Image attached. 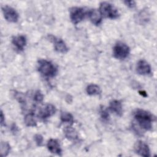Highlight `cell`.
Here are the masks:
<instances>
[{
    "label": "cell",
    "instance_id": "obj_1",
    "mask_svg": "<svg viewBox=\"0 0 157 157\" xmlns=\"http://www.w3.org/2000/svg\"><path fill=\"white\" fill-rule=\"evenodd\" d=\"M134 118L140 127L147 131L151 129L152 122L155 120V117L153 114L142 109H137L135 112Z\"/></svg>",
    "mask_w": 157,
    "mask_h": 157
},
{
    "label": "cell",
    "instance_id": "obj_2",
    "mask_svg": "<svg viewBox=\"0 0 157 157\" xmlns=\"http://www.w3.org/2000/svg\"><path fill=\"white\" fill-rule=\"evenodd\" d=\"M37 69L39 72L46 77H53L57 74V69L50 61L46 59L38 61Z\"/></svg>",
    "mask_w": 157,
    "mask_h": 157
},
{
    "label": "cell",
    "instance_id": "obj_3",
    "mask_svg": "<svg viewBox=\"0 0 157 157\" xmlns=\"http://www.w3.org/2000/svg\"><path fill=\"white\" fill-rule=\"evenodd\" d=\"M99 11L101 15L105 18L115 19L119 17L117 9L112 4L107 2H102L100 4Z\"/></svg>",
    "mask_w": 157,
    "mask_h": 157
},
{
    "label": "cell",
    "instance_id": "obj_4",
    "mask_svg": "<svg viewBox=\"0 0 157 157\" xmlns=\"http://www.w3.org/2000/svg\"><path fill=\"white\" fill-rule=\"evenodd\" d=\"M130 52L129 47L124 43L118 42L113 48V56L118 59H124L128 57Z\"/></svg>",
    "mask_w": 157,
    "mask_h": 157
},
{
    "label": "cell",
    "instance_id": "obj_5",
    "mask_svg": "<svg viewBox=\"0 0 157 157\" xmlns=\"http://www.w3.org/2000/svg\"><path fill=\"white\" fill-rule=\"evenodd\" d=\"M87 15V12L83 8L78 7H74L70 10V18L72 22L77 24L82 21Z\"/></svg>",
    "mask_w": 157,
    "mask_h": 157
},
{
    "label": "cell",
    "instance_id": "obj_6",
    "mask_svg": "<svg viewBox=\"0 0 157 157\" xmlns=\"http://www.w3.org/2000/svg\"><path fill=\"white\" fill-rule=\"evenodd\" d=\"M2 12L5 19L11 23H15L18 20V14L17 11L12 7L5 6L2 8Z\"/></svg>",
    "mask_w": 157,
    "mask_h": 157
},
{
    "label": "cell",
    "instance_id": "obj_7",
    "mask_svg": "<svg viewBox=\"0 0 157 157\" xmlns=\"http://www.w3.org/2000/svg\"><path fill=\"white\" fill-rule=\"evenodd\" d=\"M135 151L139 155L144 157L150 156V151L148 145L145 142L138 140L134 145Z\"/></svg>",
    "mask_w": 157,
    "mask_h": 157
},
{
    "label": "cell",
    "instance_id": "obj_8",
    "mask_svg": "<svg viewBox=\"0 0 157 157\" xmlns=\"http://www.w3.org/2000/svg\"><path fill=\"white\" fill-rule=\"evenodd\" d=\"M50 39L53 41L55 50L59 53H65L68 51V48L63 40L53 36H50Z\"/></svg>",
    "mask_w": 157,
    "mask_h": 157
},
{
    "label": "cell",
    "instance_id": "obj_9",
    "mask_svg": "<svg viewBox=\"0 0 157 157\" xmlns=\"http://www.w3.org/2000/svg\"><path fill=\"white\" fill-rule=\"evenodd\" d=\"M136 71L140 75H147L151 74V66L145 60L140 59L137 63Z\"/></svg>",
    "mask_w": 157,
    "mask_h": 157
},
{
    "label": "cell",
    "instance_id": "obj_10",
    "mask_svg": "<svg viewBox=\"0 0 157 157\" xmlns=\"http://www.w3.org/2000/svg\"><path fill=\"white\" fill-rule=\"evenodd\" d=\"M56 112L55 107L51 104H46L44 108H42L39 112L38 116L42 119H47L52 115H53Z\"/></svg>",
    "mask_w": 157,
    "mask_h": 157
},
{
    "label": "cell",
    "instance_id": "obj_11",
    "mask_svg": "<svg viewBox=\"0 0 157 157\" xmlns=\"http://www.w3.org/2000/svg\"><path fill=\"white\" fill-rule=\"evenodd\" d=\"M87 15L91 22L94 25H99L102 22V17L100 12L96 9H90L87 12Z\"/></svg>",
    "mask_w": 157,
    "mask_h": 157
},
{
    "label": "cell",
    "instance_id": "obj_12",
    "mask_svg": "<svg viewBox=\"0 0 157 157\" xmlns=\"http://www.w3.org/2000/svg\"><path fill=\"white\" fill-rule=\"evenodd\" d=\"M48 150L53 154H56L61 155V148L58 141L54 139H50L47 144Z\"/></svg>",
    "mask_w": 157,
    "mask_h": 157
},
{
    "label": "cell",
    "instance_id": "obj_13",
    "mask_svg": "<svg viewBox=\"0 0 157 157\" xmlns=\"http://www.w3.org/2000/svg\"><path fill=\"white\" fill-rule=\"evenodd\" d=\"M12 44L19 50H23L26 44V37L23 35L15 36L12 39Z\"/></svg>",
    "mask_w": 157,
    "mask_h": 157
},
{
    "label": "cell",
    "instance_id": "obj_14",
    "mask_svg": "<svg viewBox=\"0 0 157 157\" xmlns=\"http://www.w3.org/2000/svg\"><path fill=\"white\" fill-rule=\"evenodd\" d=\"M109 109L118 116H121L123 113L122 105L121 102L118 100L114 99L110 101Z\"/></svg>",
    "mask_w": 157,
    "mask_h": 157
},
{
    "label": "cell",
    "instance_id": "obj_15",
    "mask_svg": "<svg viewBox=\"0 0 157 157\" xmlns=\"http://www.w3.org/2000/svg\"><path fill=\"white\" fill-rule=\"evenodd\" d=\"M64 134L65 137L71 140H75L78 139V134L75 129L71 125L65 127L64 129Z\"/></svg>",
    "mask_w": 157,
    "mask_h": 157
},
{
    "label": "cell",
    "instance_id": "obj_16",
    "mask_svg": "<svg viewBox=\"0 0 157 157\" xmlns=\"http://www.w3.org/2000/svg\"><path fill=\"white\" fill-rule=\"evenodd\" d=\"M136 20L137 22L140 25L146 23L148 22V21L150 19V15L148 13V12L146 10H142L138 14L136 15Z\"/></svg>",
    "mask_w": 157,
    "mask_h": 157
},
{
    "label": "cell",
    "instance_id": "obj_17",
    "mask_svg": "<svg viewBox=\"0 0 157 157\" xmlns=\"http://www.w3.org/2000/svg\"><path fill=\"white\" fill-rule=\"evenodd\" d=\"M24 121L27 126L34 127L37 125V121L35 118L34 114L33 112H30L25 115Z\"/></svg>",
    "mask_w": 157,
    "mask_h": 157
},
{
    "label": "cell",
    "instance_id": "obj_18",
    "mask_svg": "<svg viewBox=\"0 0 157 157\" xmlns=\"http://www.w3.org/2000/svg\"><path fill=\"white\" fill-rule=\"evenodd\" d=\"M86 93L88 95H98L101 92L100 87L96 84H90L88 85L86 89Z\"/></svg>",
    "mask_w": 157,
    "mask_h": 157
},
{
    "label": "cell",
    "instance_id": "obj_19",
    "mask_svg": "<svg viewBox=\"0 0 157 157\" xmlns=\"http://www.w3.org/2000/svg\"><path fill=\"white\" fill-rule=\"evenodd\" d=\"M60 119L62 122L67 123L72 125L74 123V117L71 113L67 112H63L61 113Z\"/></svg>",
    "mask_w": 157,
    "mask_h": 157
},
{
    "label": "cell",
    "instance_id": "obj_20",
    "mask_svg": "<svg viewBox=\"0 0 157 157\" xmlns=\"http://www.w3.org/2000/svg\"><path fill=\"white\" fill-rule=\"evenodd\" d=\"M10 150V146L7 142L2 141L1 142V156H6L8 155Z\"/></svg>",
    "mask_w": 157,
    "mask_h": 157
},
{
    "label": "cell",
    "instance_id": "obj_21",
    "mask_svg": "<svg viewBox=\"0 0 157 157\" xmlns=\"http://www.w3.org/2000/svg\"><path fill=\"white\" fill-rule=\"evenodd\" d=\"M99 112H100L101 117L104 121H108L109 120V112H108L107 110L105 108H104V107L102 106L100 109Z\"/></svg>",
    "mask_w": 157,
    "mask_h": 157
},
{
    "label": "cell",
    "instance_id": "obj_22",
    "mask_svg": "<svg viewBox=\"0 0 157 157\" xmlns=\"http://www.w3.org/2000/svg\"><path fill=\"white\" fill-rule=\"evenodd\" d=\"M33 99L36 102H42V101L44 99V95L41 93L40 91L37 90V91H36L35 92V93L34 94V96H33Z\"/></svg>",
    "mask_w": 157,
    "mask_h": 157
},
{
    "label": "cell",
    "instance_id": "obj_23",
    "mask_svg": "<svg viewBox=\"0 0 157 157\" xmlns=\"http://www.w3.org/2000/svg\"><path fill=\"white\" fill-rule=\"evenodd\" d=\"M15 98L18 100V101L22 105H25L26 104L25 98L24 97V95L21 93H16L15 94Z\"/></svg>",
    "mask_w": 157,
    "mask_h": 157
},
{
    "label": "cell",
    "instance_id": "obj_24",
    "mask_svg": "<svg viewBox=\"0 0 157 157\" xmlns=\"http://www.w3.org/2000/svg\"><path fill=\"white\" fill-rule=\"evenodd\" d=\"M34 140H35L37 145V146H41L42 145L43 140H44L42 136L39 134H37L34 136Z\"/></svg>",
    "mask_w": 157,
    "mask_h": 157
},
{
    "label": "cell",
    "instance_id": "obj_25",
    "mask_svg": "<svg viewBox=\"0 0 157 157\" xmlns=\"http://www.w3.org/2000/svg\"><path fill=\"white\" fill-rule=\"evenodd\" d=\"M124 2L129 8H134L136 6V2L134 1H125Z\"/></svg>",
    "mask_w": 157,
    "mask_h": 157
},
{
    "label": "cell",
    "instance_id": "obj_26",
    "mask_svg": "<svg viewBox=\"0 0 157 157\" xmlns=\"http://www.w3.org/2000/svg\"><path fill=\"white\" fill-rule=\"evenodd\" d=\"M1 125L2 126L5 125V117L2 111H1Z\"/></svg>",
    "mask_w": 157,
    "mask_h": 157
},
{
    "label": "cell",
    "instance_id": "obj_27",
    "mask_svg": "<svg viewBox=\"0 0 157 157\" xmlns=\"http://www.w3.org/2000/svg\"><path fill=\"white\" fill-rule=\"evenodd\" d=\"M11 129H12V131H13V132H16L17 131L18 128H17V127L15 126V124H13V125L12 126Z\"/></svg>",
    "mask_w": 157,
    "mask_h": 157
},
{
    "label": "cell",
    "instance_id": "obj_28",
    "mask_svg": "<svg viewBox=\"0 0 157 157\" xmlns=\"http://www.w3.org/2000/svg\"><path fill=\"white\" fill-rule=\"evenodd\" d=\"M139 93L140 94H141V95H142V96H144V97L147 96V93H146L145 91H139Z\"/></svg>",
    "mask_w": 157,
    "mask_h": 157
}]
</instances>
